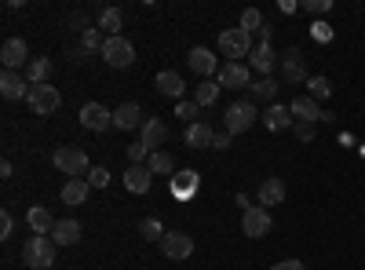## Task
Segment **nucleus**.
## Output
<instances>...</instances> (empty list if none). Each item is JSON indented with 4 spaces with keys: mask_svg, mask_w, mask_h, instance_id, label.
I'll return each instance as SVG.
<instances>
[{
    "mask_svg": "<svg viewBox=\"0 0 365 270\" xmlns=\"http://www.w3.org/2000/svg\"><path fill=\"white\" fill-rule=\"evenodd\" d=\"M55 242L48 234H34L29 242L22 245V259H26V266H34V270H44V266H55Z\"/></svg>",
    "mask_w": 365,
    "mask_h": 270,
    "instance_id": "f257e3e1",
    "label": "nucleus"
},
{
    "mask_svg": "<svg viewBox=\"0 0 365 270\" xmlns=\"http://www.w3.org/2000/svg\"><path fill=\"white\" fill-rule=\"evenodd\" d=\"M51 165L63 172V175H70V179H81V175H88L91 172V165H88V154L81 146H58L55 154H51Z\"/></svg>",
    "mask_w": 365,
    "mask_h": 270,
    "instance_id": "f03ea898",
    "label": "nucleus"
},
{
    "mask_svg": "<svg viewBox=\"0 0 365 270\" xmlns=\"http://www.w3.org/2000/svg\"><path fill=\"white\" fill-rule=\"evenodd\" d=\"M256 103L252 99H237V103H230L227 106V113H223V125H227V132L230 135H241V132H249L252 125H256Z\"/></svg>",
    "mask_w": 365,
    "mask_h": 270,
    "instance_id": "7ed1b4c3",
    "label": "nucleus"
},
{
    "mask_svg": "<svg viewBox=\"0 0 365 270\" xmlns=\"http://www.w3.org/2000/svg\"><path fill=\"white\" fill-rule=\"evenodd\" d=\"M26 103H29V110H34V113L48 117V113H55L58 106H63V95H58V88H51V84H29Z\"/></svg>",
    "mask_w": 365,
    "mask_h": 270,
    "instance_id": "20e7f679",
    "label": "nucleus"
},
{
    "mask_svg": "<svg viewBox=\"0 0 365 270\" xmlns=\"http://www.w3.org/2000/svg\"><path fill=\"white\" fill-rule=\"evenodd\" d=\"M106 63L113 66V70H125V66H132L135 63V48H132V41L128 37H106V44H103V51H99Z\"/></svg>",
    "mask_w": 365,
    "mask_h": 270,
    "instance_id": "39448f33",
    "label": "nucleus"
},
{
    "mask_svg": "<svg viewBox=\"0 0 365 270\" xmlns=\"http://www.w3.org/2000/svg\"><path fill=\"white\" fill-rule=\"evenodd\" d=\"M220 48L227 58H241V55H252V33H245L241 26L234 29H223L220 33Z\"/></svg>",
    "mask_w": 365,
    "mask_h": 270,
    "instance_id": "423d86ee",
    "label": "nucleus"
},
{
    "mask_svg": "<svg viewBox=\"0 0 365 270\" xmlns=\"http://www.w3.org/2000/svg\"><path fill=\"white\" fill-rule=\"evenodd\" d=\"M161 252H165L168 259H190V256H194V237L182 234V230H165Z\"/></svg>",
    "mask_w": 365,
    "mask_h": 270,
    "instance_id": "0eeeda50",
    "label": "nucleus"
},
{
    "mask_svg": "<svg viewBox=\"0 0 365 270\" xmlns=\"http://www.w3.org/2000/svg\"><path fill=\"white\" fill-rule=\"evenodd\" d=\"M81 125H84L88 132H106V128L113 125V113H110L103 103H84V106H81Z\"/></svg>",
    "mask_w": 365,
    "mask_h": 270,
    "instance_id": "6e6552de",
    "label": "nucleus"
},
{
    "mask_svg": "<svg viewBox=\"0 0 365 270\" xmlns=\"http://www.w3.org/2000/svg\"><path fill=\"white\" fill-rule=\"evenodd\" d=\"M0 63H4V70H19V66H29V48L22 37H8L4 48H0Z\"/></svg>",
    "mask_w": 365,
    "mask_h": 270,
    "instance_id": "1a4fd4ad",
    "label": "nucleus"
},
{
    "mask_svg": "<svg viewBox=\"0 0 365 270\" xmlns=\"http://www.w3.org/2000/svg\"><path fill=\"white\" fill-rule=\"evenodd\" d=\"M270 227H274V219H270L267 208H245V216H241V230L249 237H267Z\"/></svg>",
    "mask_w": 365,
    "mask_h": 270,
    "instance_id": "9d476101",
    "label": "nucleus"
},
{
    "mask_svg": "<svg viewBox=\"0 0 365 270\" xmlns=\"http://www.w3.org/2000/svg\"><path fill=\"white\" fill-rule=\"evenodd\" d=\"M216 81H220V88H249L252 84V70L245 63H227V66H220Z\"/></svg>",
    "mask_w": 365,
    "mask_h": 270,
    "instance_id": "9b49d317",
    "label": "nucleus"
},
{
    "mask_svg": "<svg viewBox=\"0 0 365 270\" xmlns=\"http://www.w3.org/2000/svg\"><path fill=\"white\" fill-rule=\"evenodd\" d=\"M143 125H146V117H143L139 103H120V106L113 110V128L132 132V128H143Z\"/></svg>",
    "mask_w": 365,
    "mask_h": 270,
    "instance_id": "f8f14e48",
    "label": "nucleus"
},
{
    "mask_svg": "<svg viewBox=\"0 0 365 270\" xmlns=\"http://www.w3.org/2000/svg\"><path fill=\"white\" fill-rule=\"evenodd\" d=\"M282 73L289 84H299V81H307V63H303V51L299 48H289L285 58H282Z\"/></svg>",
    "mask_w": 365,
    "mask_h": 270,
    "instance_id": "ddd939ff",
    "label": "nucleus"
},
{
    "mask_svg": "<svg viewBox=\"0 0 365 270\" xmlns=\"http://www.w3.org/2000/svg\"><path fill=\"white\" fill-rule=\"evenodd\" d=\"M256 197H259V208L282 204V201H285V179H278V175L263 179V183H259V190H256Z\"/></svg>",
    "mask_w": 365,
    "mask_h": 270,
    "instance_id": "4468645a",
    "label": "nucleus"
},
{
    "mask_svg": "<svg viewBox=\"0 0 365 270\" xmlns=\"http://www.w3.org/2000/svg\"><path fill=\"white\" fill-rule=\"evenodd\" d=\"M165 139H168L165 121H158V117H146V125L139 128V142H143L146 150H158V146H165Z\"/></svg>",
    "mask_w": 365,
    "mask_h": 270,
    "instance_id": "2eb2a0df",
    "label": "nucleus"
},
{
    "mask_svg": "<svg viewBox=\"0 0 365 270\" xmlns=\"http://www.w3.org/2000/svg\"><path fill=\"white\" fill-rule=\"evenodd\" d=\"M0 95H4V99H22V95H29V81L19 77L15 70H4V73H0Z\"/></svg>",
    "mask_w": 365,
    "mask_h": 270,
    "instance_id": "dca6fc26",
    "label": "nucleus"
},
{
    "mask_svg": "<svg viewBox=\"0 0 365 270\" xmlns=\"http://www.w3.org/2000/svg\"><path fill=\"white\" fill-rule=\"evenodd\" d=\"M289 113L296 117V121H311V125H314V121H322L325 110H318V103H314L311 95H296V99L289 103Z\"/></svg>",
    "mask_w": 365,
    "mask_h": 270,
    "instance_id": "f3484780",
    "label": "nucleus"
},
{
    "mask_svg": "<svg viewBox=\"0 0 365 270\" xmlns=\"http://www.w3.org/2000/svg\"><path fill=\"white\" fill-rule=\"evenodd\" d=\"M125 187H128L132 194H146L150 187H154V172H150L146 165H132V168L125 172Z\"/></svg>",
    "mask_w": 365,
    "mask_h": 270,
    "instance_id": "a211bd4d",
    "label": "nucleus"
},
{
    "mask_svg": "<svg viewBox=\"0 0 365 270\" xmlns=\"http://www.w3.org/2000/svg\"><path fill=\"white\" fill-rule=\"evenodd\" d=\"M187 63H190V70H194V73H201V77L220 73V66H216V55H212L208 48H194V51L187 55Z\"/></svg>",
    "mask_w": 365,
    "mask_h": 270,
    "instance_id": "6ab92c4d",
    "label": "nucleus"
},
{
    "mask_svg": "<svg viewBox=\"0 0 365 270\" xmlns=\"http://www.w3.org/2000/svg\"><path fill=\"white\" fill-rule=\"evenodd\" d=\"M249 66H252L256 73H263V77H267L274 66H278V55H274V48H270V44H256V48H252V55H249Z\"/></svg>",
    "mask_w": 365,
    "mask_h": 270,
    "instance_id": "aec40b11",
    "label": "nucleus"
},
{
    "mask_svg": "<svg viewBox=\"0 0 365 270\" xmlns=\"http://www.w3.org/2000/svg\"><path fill=\"white\" fill-rule=\"evenodd\" d=\"M51 242L63 245V249H66V245H77V242H81V223H77V219H58L55 230H51Z\"/></svg>",
    "mask_w": 365,
    "mask_h": 270,
    "instance_id": "412c9836",
    "label": "nucleus"
},
{
    "mask_svg": "<svg viewBox=\"0 0 365 270\" xmlns=\"http://www.w3.org/2000/svg\"><path fill=\"white\" fill-rule=\"evenodd\" d=\"M212 139H216L212 125H205V121L187 125V146H190V150H208V146H212Z\"/></svg>",
    "mask_w": 365,
    "mask_h": 270,
    "instance_id": "4be33fe9",
    "label": "nucleus"
},
{
    "mask_svg": "<svg viewBox=\"0 0 365 270\" xmlns=\"http://www.w3.org/2000/svg\"><path fill=\"white\" fill-rule=\"evenodd\" d=\"M263 125H267L270 132H285V128H292V113H289L282 103H274V106H267V113H263Z\"/></svg>",
    "mask_w": 365,
    "mask_h": 270,
    "instance_id": "5701e85b",
    "label": "nucleus"
},
{
    "mask_svg": "<svg viewBox=\"0 0 365 270\" xmlns=\"http://www.w3.org/2000/svg\"><path fill=\"white\" fill-rule=\"evenodd\" d=\"M158 92L161 95H168V99H179L182 103V88H187V84H182V77L179 73H172V70H165V73H158Z\"/></svg>",
    "mask_w": 365,
    "mask_h": 270,
    "instance_id": "b1692460",
    "label": "nucleus"
},
{
    "mask_svg": "<svg viewBox=\"0 0 365 270\" xmlns=\"http://www.w3.org/2000/svg\"><path fill=\"white\" fill-rule=\"evenodd\" d=\"M26 223H29V230H34V234H51L58 219H51L48 208L37 204V208H29V212H26Z\"/></svg>",
    "mask_w": 365,
    "mask_h": 270,
    "instance_id": "393cba45",
    "label": "nucleus"
},
{
    "mask_svg": "<svg viewBox=\"0 0 365 270\" xmlns=\"http://www.w3.org/2000/svg\"><path fill=\"white\" fill-rule=\"evenodd\" d=\"M88 179H66V187H63V204H70V208H77V204H84L88 201Z\"/></svg>",
    "mask_w": 365,
    "mask_h": 270,
    "instance_id": "a878e982",
    "label": "nucleus"
},
{
    "mask_svg": "<svg viewBox=\"0 0 365 270\" xmlns=\"http://www.w3.org/2000/svg\"><path fill=\"white\" fill-rule=\"evenodd\" d=\"M197 187H201V175L197 172H179L175 175V197H190V194H197Z\"/></svg>",
    "mask_w": 365,
    "mask_h": 270,
    "instance_id": "bb28decb",
    "label": "nucleus"
},
{
    "mask_svg": "<svg viewBox=\"0 0 365 270\" xmlns=\"http://www.w3.org/2000/svg\"><path fill=\"white\" fill-rule=\"evenodd\" d=\"M48 73H51V58H29V66H26L29 84H48Z\"/></svg>",
    "mask_w": 365,
    "mask_h": 270,
    "instance_id": "cd10ccee",
    "label": "nucleus"
},
{
    "mask_svg": "<svg viewBox=\"0 0 365 270\" xmlns=\"http://www.w3.org/2000/svg\"><path fill=\"white\" fill-rule=\"evenodd\" d=\"M194 103L197 106H216L220 103V81H201L197 92H194Z\"/></svg>",
    "mask_w": 365,
    "mask_h": 270,
    "instance_id": "c85d7f7f",
    "label": "nucleus"
},
{
    "mask_svg": "<svg viewBox=\"0 0 365 270\" xmlns=\"http://www.w3.org/2000/svg\"><path fill=\"white\" fill-rule=\"evenodd\" d=\"M249 92H252V103H270V106H274V95H278V84H274L270 77H259V81L249 88Z\"/></svg>",
    "mask_w": 365,
    "mask_h": 270,
    "instance_id": "c756f323",
    "label": "nucleus"
},
{
    "mask_svg": "<svg viewBox=\"0 0 365 270\" xmlns=\"http://www.w3.org/2000/svg\"><path fill=\"white\" fill-rule=\"evenodd\" d=\"M120 22H125V15H120L117 8H99V29H106V37H120L117 33Z\"/></svg>",
    "mask_w": 365,
    "mask_h": 270,
    "instance_id": "7c9ffc66",
    "label": "nucleus"
},
{
    "mask_svg": "<svg viewBox=\"0 0 365 270\" xmlns=\"http://www.w3.org/2000/svg\"><path fill=\"white\" fill-rule=\"evenodd\" d=\"M103 44H106L103 29H84V33H81V55H84V58H88L91 51H103Z\"/></svg>",
    "mask_w": 365,
    "mask_h": 270,
    "instance_id": "2f4dec72",
    "label": "nucleus"
},
{
    "mask_svg": "<svg viewBox=\"0 0 365 270\" xmlns=\"http://www.w3.org/2000/svg\"><path fill=\"white\" fill-rule=\"evenodd\" d=\"M146 168L154 172V175H165V172H172V168H175V161H172L168 150H154V154H150V161H146Z\"/></svg>",
    "mask_w": 365,
    "mask_h": 270,
    "instance_id": "473e14b6",
    "label": "nucleus"
},
{
    "mask_svg": "<svg viewBox=\"0 0 365 270\" xmlns=\"http://www.w3.org/2000/svg\"><path fill=\"white\" fill-rule=\"evenodd\" d=\"M307 95H311L314 103L329 99V95H332V81H329V77H307Z\"/></svg>",
    "mask_w": 365,
    "mask_h": 270,
    "instance_id": "72a5a7b5",
    "label": "nucleus"
},
{
    "mask_svg": "<svg viewBox=\"0 0 365 270\" xmlns=\"http://www.w3.org/2000/svg\"><path fill=\"white\" fill-rule=\"evenodd\" d=\"M139 237H143V242H158V245H161V237H165L161 219H154V216L143 219V223H139Z\"/></svg>",
    "mask_w": 365,
    "mask_h": 270,
    "instance_id": "f704fd0d",
    "label": "nucleus"
},
{
    "mask_svg": "<svg viewBox=\"0 0 365 270\" xmlns=\"http://www.w3.org/2000/svg\"><path fill=\"white\" fill-rule=\"evenodd\" d=\"M267 22H263V11L259 8H245L241 11V29H245V33H252V29H263Z\"/></svg>",
    "mask_w": 365,
    "mask_h": 270,
    "instance_id": "c9c22d12",
    "label": "nucleus"
},
{
    "mask_svg": "<svg viewBox=\"0 0 365 270\" xmlns=\"http://www.w3.org/2000/svg\"><path fill=\"white\" fill-rule=\"evenodd\" d=\"M175 117H182L187 125H194V121H197V103H194V99H182V103H175Z\"/></svg>",
    "mask_w": 365,
    "mask_h": 270,
    "instance_id": "e433bc0d",
    "label": "nucleus"
},
{
    "mask_svg": "<svg viewBox=\"0 0 365 270\" xmlns=\"http://www.w3.org/2000/svg\"><path fill=\"white\" fill-rule=\"evenodd\" d=\"M311 37L322 41V44H329V41H332V26L322 22V19H314V22H311Z\"/></svg>",
    "mask_w": 365,
    "mask_h": 270,
    "instance_id": "4c0bfd02",
    "label": "nucleus"
},
{
    "mask_svg": "<svg viewBox=\"0 0 365 270\" xmlns=\"http://www.w3.org/2000/svg\"><path fill=\"white\" fill-rule=\"evenodd\" d=\"M292 135L299 142H314V125L311 121H292Z\"/></svg>",
    "mask_w": 365,
    "mask_h": 270,
    "instance_id": "58836bf2",
    "label": "nucleus"
},
{
    "mask_svg": "<svg viewBox=\"0 0 365 270\" xmlns=\"http://www.w3.org/2000/svg\"><path fill=\"white\" fill-rule=\"evenodd\" d=\"M88 187H96V190L110 187V172H106V168H91V172H88Z\"/></svg>",
    "mask_w": 365,
    "mask_h": 270,
    "instance_id": "ea45409f",
    "label": "nucleus"
},
{
    "mask_svg": "<svg viewBox=\"0 0 365 270\" xmlns=\"http://www.w3.org/2000/svg\"><path fill=\"white\" fill-rule=\"evenodd\" d=\"M303 11H307V15H325L329 8H332V0H303V4H299Z\"/></svg>",
    "mask_w": 365,
    "mask_h": 270,
    "instance_id": "a19ab883",
    "label": "nucleus"
},
{
    "mask_svg": "<svg viewBox=\"0 0 365 270\" xmlns=\"http://www.w3.org/2000/svg\"><path fill=\"white\" fill-rule=\"evenodd\" d=\"M150 154H154V150H146L143 142H132V146H128V157H132V165H143V161H150Z\"/></svg>",
    "mask_w": 365,
    "mask_h": 270,
    "instance_id": "79ce46f5",
    "label": "nucleus"
},
{
    "mask_svg": "<svg viewBox=\"0 0 365 270\" xmlns=\"http://www.w3.org/2000/svg\"><path fill=\"white\" fill-rule=\"evenodd\" d=\"M11 230H15V219H11V212H0V237H11Z\"/></svg>",
    "mask_w": 365,
    "mask_h": 270,
    "instance_id": "37998d69",
    "label": "nucleus"
},
{
    "mask_svg": "<svg viewBox=\"0 0 365 270\" xmlns=\"http://www.w3.org/2000/svg\"><path fill=\"white\" fill-rule=\"evenodd\" d=\"M270 270H307V266H303L299 259H282V263H274Z\"/></svg>",
    "mask_w": 365,
    "mask_h": 270,
    "instance_id": "c03bdc74",
    "label": "nucleus"
},
{
    "mask_svg": "<svg viewBox=\"0 0 365 270\" xmlns=\"http://www.w3.org/2000/svg\"><path fill=\"white\" fill-rule=\"evenodd\" d=\"M230 146V132H220L216 139H212V150H227Z\"/></svg>",
    "mask_w": 365,
    "mask_h": 270,
    "instance_id": "a18cd8bd",
    "label": "nucleus"
}]
</instances>
